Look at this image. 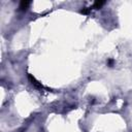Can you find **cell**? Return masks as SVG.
<instances>
[{"label": "cell", "instance_id": "obj_1", "mask_svg": "<svg viewBox=\"0 0 132 132\" xmlns=\"http://www.w3.org/2000/svg\"><path fill=\"white\" fill-rule=\"evenodd\" d=\"M28 78H29V80L31 81V84H32V85H33L35 88L40 89V90L44 88V87H43V86H42V85H41V84H40L38 80H36V78H35L34 76H32V74H28Z\"/></svg>", "mask_w": 132, "mask_h": 132}, {"label": "cell", "instance_id": "obj_2", "mask_svg": "<svg viewBox=\"0 0 132 132\" xmlns=\"http://www.w3.org/2000/svg\"><path fill=\"white\" fill-rule=\"evenodd\" d=\"M29 4H30V2H29V1H22V2H21V4H20V8H21L22 10H25V9H27V8H28Z\"/></svg>", "mask_w": 132, "mask_h": 132}, {"label": "cell", "instance_id": "obj_3", "mask_svg": "<svg viewBox=\"0 0 132 132\" xmlns=\"http://www.w3.org/2000/svg\"><path fill=\"white\" fill-rule=\"evenodd\" d=\"M103 4H104V2H103V1H97V2H95V3H94V6H93V7H94V8H96V9H98V8H100Z\"/></svg>", "mask_w": 132, "mask_h": 132}, {"label": "cell", "instance_id": "obj_4", "mask_svg": "<svg viewBox=\"0 0 132 132\" xmlns=\"http://www.w3.org/2000/svg\"><path fill=\"white\" fill-rule=\"evenodd\" d=\"M90 8H88V7H82V9L80 10V12L81 13H84V14H89L90 13Z\"/></svg>", "mask_w": 132, "mask_h": 132}]
</instances>
